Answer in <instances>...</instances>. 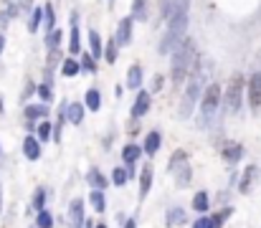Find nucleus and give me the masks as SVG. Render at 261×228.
I'll return each mask as SVG.
<instances>
[{"label":"nucleus","mask_w":261,"mask_h":228,"mask_svg":"<svg viewBox=\"0 0 261 228\" xmlns=\"http://www.w3.org/2000/svg\"><path fill=\"white\" fill-rule=\"evenodd\" d=\"M86 178H89V182H92V185H94L97 190H99V188H104V185H107V178H104V175H101V173H99V170H97V167H94V170H89V175H86Z\"/></svg>","instance_id":"obj_21"},{"label":"nucleus","mask_w":261,"mask_h":228,"mask_svg":"<svg viewBox=\"0 0 261 228\" xmlns=\"http://www.w3.org/2000/svg\"><path fill=\"white\" fill-rule=\"evenodd\" d=\"M49 109L46 107H26V117L28 119H38V117H46Z\"/></svg>","instance_id":"obj_27"},{"label":"nucleus","mask_w":261,"mask_h":228,"mask_svg":"<svg viewBox=\"0 0 261 228\" xmlns=\"http://www.w3.org/2000/svg\"><path fill=\"white\" fill-rule=\"evenodd\" d=\"M61 71H64V76H76V74H79V64H76L74 59H66V61L61 64Z\"/></svg>","instance_id":"obj_25"},{"label":"nucleus","mask_w":261,"mask_h":228,"mask_svg":"<svg viewBox=\"0 0 261 228\" xmlns=\"http://www.w3.org/2000/svg\"><path fill=\"white\" fill-rule=\"evenodd\" d=\"M132 13H134V18H137V20H147V0H134Z\"/></svg>","instance_id":"obj_22"},{"label":"nucleus","mask_w":261,"mask_h":228,"mask_svg":"<svg viewBox=\"0 0 261 228\" xmlns=\"http://www.w3.org/2000/svg\"><path fill=\"white\" fill-rule=\"evenodd\" d=\"M112 175H114V182H117V185H124V182L130 180V173H127V170H124V167H117V170H114V173H112Z\"/></svg>","instance_id":"obj_31"},{"label":"nucleus","mask_w":261,"mask_h":228,"mask_svg":"<svg viewBox=\"0 0 261 228\" xmlns=\"http://www.w3.org/2000/svg\"><path fill=\"white\" fill-rule=\"evenodd\" d=\"M241 155H244V147H241V145H236V142H231V145H226V147H223V160H226L228 165L238 163V160H241Z\"/></svg>","instance_id":"obj_12"},{"label":"nucleus","mask_w":261,"mask_h":228,"mask_svg":"<svg viewBox=\"0 0 261 228\" xmlns=\"http://www.w3.org/2000/svg\"><path fill=\"white\" fill-rule=\"evenodd\" d=\"M69 51L71 53H79V28H76V20L71 26V43H69Z\"/></svg>","instance_id":"obj_28"},{"label":"nucleus","mask_w":261,"mask_h":228,"mask_svg":"<svg viewBox=\"0 0 261 228\" xmlns=\"http://www.w3.org/2000/svg\"><path fill=\"white\" fill-rule=\"evenodd\" d=\"M157 147H160V132H150V134H147V140H145V152L155 155Z\"/></svg>","instance_id":"obj_16"},{"label":"nucleus","mask_w":261,"mask_h":228,"mask_svg":"<svg viewBox=\"0 0 261 228\" xmlns=\"http://www.w3.org/2000/svg\"><path fill=\"white\" fill-rule=\"evenodd\" d=\"M86 107L92 109V112L99 109V91H97V89H89V91H86Z\"/></svg>","instance_id":"obj_26"},{"label":"nucleus","mask_w":261,"mask_h":228,"mask_svg":"<svg viewBox=\"0 0 261 228\" xmlns=\"http://www.w3.org/2000/svg\"><path fill=\"white\" fill-rule=\"evenodd\" d=\"M89 200H92V205H94V211H97V213H104L107 200H104V193H101V190H94L92 195H89Z\"/></svg>","instance_id":"obj_19"},{"label":"nucleus","mask_w":261,"mask_h":228,"mask_svg":"<svg viewBox=\"0 0 261 228\" xmlns=\"http://www.w3.org/2000/svg\"><path fill=\"white\" fill-rule=\"evenodd\" d=\"M84 68H89V71H94V59H92V56H84Z\"/></svg>","instance_id":"obj_40"},{"label":"nucleus","mask_w":261,"mask_h":228,"mask_svg":"<svg viewBox=\"0 0 261 228\" xmlns=\"http://www.w3.org/2000/svg\"><path fill=\"white\" fill-rule=\"evenodd\" d=\"M130 41H132V18H124L119 20V28H117V43L127 46Z\"/></svg>","instance_id":"obj_10"},{"label":"nucleus","mask_w":261,"mask_h":228,"mask_svg":"<svg viewBox=\"0 0 261 228\" xmlns=\"http://www.w3.org/2000/svg\"><path fill=\"white\" fill-rule=\"evenodd\" d=\"M241 97H244V76L236 74L228 81V89H226V112L236 114L241 107Z\"/></svg>","instance_id":"obj_4"},{"label":"nucleus","mask_w":261,"mask_h":228,"mask_svg":"<svg viewBox=\"0 0 261 228\" xmlns=\"http://www.w3.org/2000/svg\"><path fill=\"white\" fill-rule=\"evenodd\" d=\"M38 97H41V99H43V101H46V104H49V101L53 99V94H51V86H49V84L38 86Z\"/></svg>","instance_id":"obj_34"},{"label":"nucleus","mask_w":261,"mask_h":228,"mask_svg":"<svg viewBox=\"0 0 261 228\" xmlns=\"http://www.w3.org/2000/svg\"><path fill=\"white\" fill-rule=\"evenodd\" d=\"M198 91H200V81L198 79H193V81L188 84V91L183 94V101H180V117H190V112H193V104H196V99H198Z\"/></svg>","instance_id":"obj_6"},{"label":"nucleus","mask_w":261,"mask_h":228,"mask_svg":"<svg viewBox=\"0 0 261 228\" xmlns=\"http://www.w3.org/2000/svg\"><path fill=\"white\" fill-rule=\"evenodd\" d=\"M104 56H107V64H114L117 61V41H109L107 43V53Z\"/></svg>","instance_id":"obj_29"},{"label":"nucleus","mask_w":261,"mask_h":228,"mask_svg":"<svg viewBox=\"0 0 261 228\" xmlns=\"http://www.w3.org/2000/svg\"><path fill=\"white\" fill-rule=\"evenodd\" d=\"M33 228H38V226H33Z\"/></svg>","instance_id":"obj_45"},{"label":"nucleus","mask_w":261,"mask_h":228,"mask_svg":"<svg viewBox=\"0 0 261 228\" xmlns=\"http://www.w3.org/2000/svg\"><path fill=\"white\" fill-rule=\"evenodd\" d=\"M170 170H178L175 182H178L180 188L190 182V165H188V155H185L183 150H178V152L173 155V160H170Z\"/></svg>","instance_id":"obj_5"},{"label":"nucleus","mask_w":261,"mask_h":228,"mask_svg":"<svg viewBox=\"0 0 261 228\" xmlns=\"http://www.w3.org/2000/svg\"><path fill=\"white\" fill-rule=\"evenodd\" d=\"M41 16H43V8H36V10H33V16H31V31H33V33L38 31V23H41Z\"/></svg>","instance_id":"obj_33"},{"label":"nucleus","mask_w":261,"mask_h":228,"mask_svg":"<svg viewBox=\"0 0 261 228\" xmlns=\"http://www.w3.org/2000/svg\"><path fill=\"white\" fill-rule=\"evenodd\" d=\"M51 226H53L51 213H49V211H41V213H38V228H51Z\"/></svg>","instance_id":"obj_30"},{"label":"nucleus","mask_w":261,"mask_h":228,"mask_svg":"<svg viewBox=\"0 0 261 228\" xmlns=\"http://www.w3.org/2000/svg\"><path fill=\"white\" fill-rule=\"evenodd\" d=\"M188 5H190V0H163V16H165V20L170 23L178 13H185Z\"/></svg>","instance_id":"obj_7"},{"label":"nucleus","mask_w":261,"mask_h":228,"mask_svg":"<svg viewBox=\"0 0 261 228\" xmlns=\"http://www.w3.org/2000/svg\"><path fill=\"white\" fill-rule=\"evenodd\" d=\"M256 175H259V167H256V165H248L246 173H244L241 185H238V190H241V193H248V190H251L254 182H256Z\"/></svg>","instance_id":"obj_11"},{"label":"nucleus","mask_w":261,"mask_h":228,"mask_svg":"<svg viewBox=\"0 0 261 228\" xmlns=\"http://www.w3.org/2000/svg\"><path fill=\"white\" fill-rule=\"evenodd\" d=\"M97 228H107V226H97Z\"/></svg>","instance_id":"obj_44"},{"label":"nucleus","mask_w":261,"mask_h":228,"mask_svg":"<svg viewBox=\"0 0 261 228\" xmlns=\"http://www.w3.org/2000/svg\"><path fill=\"white\" fill-rule=\"evenodd\" d=\"M89 46H92V56H104L101 53V41H99V33H89Z\"/></svg>","instance_id":"obj_24"},{"label":"nucleus","mask_w":261,"mask_h":228,"mask_svg":"<svg viewBox=\"0 0 261 228\" xmlns=\"http://www.w3.org/2000/svg\"><path fill=\"white\" fill-rule=\"evenodd\" d=\"M147 109H150V94H147V91H140L137 101H134V107H132V114L134 117H145Z\"/></svg>","instance_id":"obj_13"},{"label":"nucleus","mask_w":261,"mask_h":228,"mask_svg":"<svg viewBox=\"0 0 261 228\" xmlns=\"http://www.w3.org/2000/svg\"><path fill=\"white\" fill-rule=\"evenodd\" d=\"M43 10H46V31L49 33H53V8H51V3H46V8H43Z\"/></svg>","instance_id":"obj_32"},{"label":"nucleus","mask_w":261,"mask_h":228,"mask_svg":"<svg viewBox=\"0 0 261 228\" xmlns=\"http://www.w3.org/2000/svg\"><path fill=\"white\" fill-rule=\"evenodd\" d=\"M59 41H61V31H53L51 36H49V46H51V49H56V46H59Z\"/></svg>","instance_id":"obj_38"},{"label":"nucleus","mask_w":261,"mask_h":228,"mask_svg":"<svg viewBox=\"0 0 261 228\" xmlns=\"http://www.w3.org/2000/svg\"><path fill=\"white\" fill-rule=\"evenodd\" d=\"M140 147L137 145H127V147H124V152H122V157H124V163H127V165H134V160H137L140 157Z\"/></svg>","instance_id":"obj_20"},{"label":"nucleus","mask_w":261,"mask_h":228,"mask_svg":"<svg viewBox=\"0 0 261 228\" xmlns=\"http://www.w3.org/2000/svg\"><path fill=\"white\" fill-rule=\"evenodd\" d=\"M218 99H221V86L218 84H211L206 89V94H203V104H200V119H198L200 127H206V124L213 122L215 109H218Z\"/></svg>","instance_id":"obj_3"},{"label":"nucleus","mask_w":261,"mask_h":228,"mask_svg":"<svg viewBox=\"0 0 261 228\" xmlns=\"http://www.w3.org/2000/svg\"><path fill=\"white\" fill-rule=\"evenodd\" d=\"M23 152H26L28 160H38L41 157V147H38V142L33 140V137H26L23 140Z\"/></svg>","instance_id":"obj_15"},{"label":"nucleus","mask_w":261,"mask_h":228,"mask_svg":"<svg viewBox=\"0 0 261 228\" xmlns=\"http://www.w3.org/2000/svg\"><path fill=\"white\" fill-rule=\"evenodd\" d=\"M3 46H5V38H3V36H0V53H3Z\"/></svg>","instance_id":"obj_42"},{"label":"nucleus","mask_w":261,"mask_h":228,"mask_svg":"<svg viewBox=\"0 0 261 228\" xmlns=\"http://www.w3.org/2000/svg\"><path fill=\"white\" fill-rule=\"evenodd\" d=\"M142 84V68L140 66H132L130 68V76H127V86L130 89H137Z\"/></svg>","instance_id":"obj_18"},{"label":"nucleus","mask_w":261,"mask_h":228,"mask_svg":"<svg viewBox=\"0 0 261 228\" xmlns=\"http://www.w3.org/2000/svg\"><path fill=\"white\" fill-rule=\"evenodd\" d=\"M124 228H134V221H127V223H124Z\"/></svg>","instance_id":"obj_43"},{"label":"nucleus","mask_w":261,"mask_h":228,"mask_svg":"<svg viewBox=\"0 0 261 228\" xmlns=\"http://www.w3.org/2000/svg\"><path fill=\"white\" fill-rule=\"evenodd\" d=\"M38 137H41V140H43V142H46V140H49V137H51V124H49V122H43V124H41V127H38Z\"/></svg>","instance_id":"obj_35"},{"label":"nucleus","mask_w":261,"mask_h":228,"mask_svg":"<svg viewBox=\"0 0 261 228\" xmlns=\"http://www.w3.org/2000/svg\"><path fill=\"white\" fill-rule=\"evenodd\" d=\"M208 205H211L208 193H198V195L193 198V211H198V213H206V211H208Z\"/></svg>","instance_id":"obj_17"},{"label":"nucleus","mask_w":261,"mask_h":228,"mask_svg":"<svg viewBox=\"0 0 261 228\" xmlns=\"http://www.w3.org/2000/svg\"><path fill=\"white\" fill-rule=\"evenodd\" d=\"M36 205L43 211V190H38V193H36Z\"/></svg>","instance_id":"obj_41"},{"label":"nucleus","mask_w":261,"mask_h":228,"mask_svg":"<svg viewBox=\"0 0 261 228\" xmlns=\"http://www.w3.org/2000/svg\"><path fill=\"white\" fill-rule=\"evenodd\" d=\"M193 61H196V46H193V41H183L173 53V81L175 84H180L188 76Z\"/></svg>","instance_id":"obj_1"},{"label":"nucleus","mask_w":261,"mask_h":228,"mask_svg":"<svg viewBox=\"0 0 261 228\" xmlns=\"http://www.w3.org/2000/svg\"><path fill=\"white\" fill-rule=\"evenodd\" d=\"M196 228H215V223H213V218H200V221H196Z\"/></svg>","instance_id":"obj_39"},{"label":"nucleus","mask_w":261,"mask_h":228,"mask_svg":"<svg viewBox=\"0 0 261 228\" xmlns=\"http://www.w3.org/2000/svg\"><path fill=\"white\" fill-rule=\"evenodd\" d=\"M185 28H188V10H185V13H178L173 20H170V31H167V36H165L163 43H160V53L167 56V51L178 49V46L183 43V33H185Z\"/></svg>","instance_id":"obj_2"},{"label":"nucleus","mask_w":261,"mask_h":228,"mask_svg":"<svg viewBox=\"0 0 261 228\" xmlns=\"http://www.w3.org/2000/svg\"><path fill=\"white\" fill-rule=\"evenodd\" d=\"M248 104H251V109L261 107V74H254L248 79Z\"/></svg>","instance_id":"obj_9"},{"label":"nucleus","mask_w":261,"mask_h":228,"mask_svg":"<svg viewBox=\"0 0 261 228\" xmlns=\"http://www.w3.org/2000/svg\"><path fill=\"white\" fill-rule=\"evenodd\" d=\"M185 218H183V211L180 208H175L173 213H170V218H167V223H183Z\"/></svg>","instance_id":"obj_36"},{"label":"nucleus","mask_w":261,"mask_h":228,"mask_svg":"<svg viewBox=\"0 0 261 228\" xmlns=\"http://www.w3.org/2000/svg\"><path fill=\"white\" fill-rule=\"evenodd\" d=\"M228 215H231V211H221L218 215H213V223H215V228H218V226H221L226 218H228Z\"/></svg>","instance_id":"obj_37"},{"label":"nucleus","mask_w":261,"mask_h":228,"mask_svg":"<svg viewBox=\"0 0 261 228\" xmlns=\"http://www.w3.org/2000/svg\"><path fill=\"white\" fill-rule=\"evenodd\" d=\"M66 221H69V228H82L84 226V200L82 198H76L69 205V215H66Z\"/></svg>","instance_id":"obj_8"},{"label":"nucleus","mask_w":261,"mask_h":228,"mask_svg":"<svg viewBox=\"0 0 261 228\" xmlns=\"http://www.w3.org/2000/svg\"><path fill=\"white\" fill-rule=\"evenodd\" d=\"M69 119L74 122V124H79L84 119V107L82 104H69Z\"/></svg>","instance_id":"obj_23"},{"label":"nucleus","mask_w":261,"mask_h":228,"mask_svg":"<svg viewBox=\"0 0 261 228\" xmlns=\"http://www.w3.org/2000/svg\"><path fill=\"white\" fill-rule=\"evenodd\" d=\"M150 188H152V167L147 165L142 170V178H140V198H145L147 193H150Z\"/></svg>","instance_id":"obj_14"}]
</instances>
